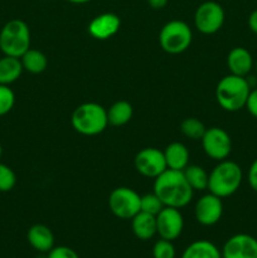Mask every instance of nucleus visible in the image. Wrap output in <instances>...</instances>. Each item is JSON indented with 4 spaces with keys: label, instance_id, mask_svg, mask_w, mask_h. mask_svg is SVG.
<instances>
[{
    "label": "nucleus",
    "instance_id": "6e6552de",
    "mask_svg": "<svg viewBox=\"0 0 257 258\" xmlns=\"http://www.w3.org/2000/svg\"><path fill=\"white\" fill-rule=\"evenodd\" d=\"M224 10L216 2H206L199 5L194 14V25L203 34H214L224 23Z\"/></svg>",
    "mask_w": 257,
    "mask_h": 258
},
{
    "label": "nucleus",
    "instance_id": "393cba45",
    "mask_svg": "<svg viewBox=\"0 0 257 258\" xmlns=\"http://www.w3.org/2000/svg\"><path fill=\"white\" fill-rule=\"evenodd\" d=\"M164 207L165 206L163 204V202L154 191L150 194H145L140 198V211L145 212V213L156 216Z\"/></svg>",
    "mask_w": 257,
    "mask_h": 258
},
{
    "label": "nucleus",
    "instance_id": "1a4fd4ad",
    "mask_svg": "<svg viewBox=\"0 0 257 258\" xmlns=\"http://www.w3.org/2000/svg\"><path fill=\"white\" fill-rule=\"evenodd\" d=\"M201 141L206 155L213 160H226L232 151L231 136L221 127L207 128Z\"/></svg>",
    "mask_w": 257,
    "mask_h": 258
},
{
    "label": "nucleus",
    "instance_id": "f257e3e1",
    "mask_svg": "<svg viewBox=\"0 0 257 258\" xmlns=\"http://www.w3.org/2000/svg\"><path fill=\"white\" fill-rule=\"evenodd\" d=\"M154 193L165 207L180 209L190 203L194 190L186 181L183 171L166 169L155 178Z\"/></svg>",
    "mask_w": 257,
    "mask_h": 258
},
{
    "label": "nucleus",
    "instance_id": "7c9ffc66",
    "mask_svg": "<svg viewBox=\"0 0 257 258\" xmlns=\"http://www.w3.org/2000/svg\"><path fill=\"white\" fill-rule=\"evenodd\" d=\"M247 180H248L249 186L254 191H257V159H254L253 163L249 166L248 174H247Z\"/></svg>",
    "mask_w": 257,
    "mask_h": 258
},
{
    "label": "nucleus",
    "instance_id": "aec40b11",
    "mask_svg": "<svg viewBox=\"0 0 257 258\" xmlns=\"http://www.w3.org/2000/svg\"><path fill=\"white\" fill-rule=\"evenodd\" d=\"M181 258H222V252L212 242L201 239L189 244Z\"/></svg>",
    "mask_w": 257,
    "mask_h": 258
},
{
    "label": "nucleus",
    "instance_id": "c9c22d12",
    "mask_svg": "<svg viewBox=\"0 0 257 258\" xmlns=\"http://www.w3.org/2000/svg\"><path fill=\"white\" fill-rule=\"evenodd\" d=\"M254 68H256V73H257V62H256V67H254Z\"/></svg>",
    "mask_w": 257,
    "mask_h": 258
},
{
    "label": "nucleus",
    "instance_id": "0eeeda50",
    "mask_svg": "<svg viewBox=\"0 0 257 258\" xmlns=\"http://www.w3.org/2000/svg\"><path fill=\"white\" fill-rule=\"evenodd\" d=\"M140 198L134 189L118 186L108 197V207L115 217L120 219H133L140 212Z\"/></svg>",
    "mask_w": 257,
    "mask_h": 258
},
{
    "label": "nucleus",
    "instance_id": "c756f323",
    "mask_svg": "<svg viewBox=\"0 0 257 258\" xmlns=\"http://www.w3.org/2000/svg\"><path fill=\"white\" fill-rule=\"evenodd\" d=\"M246 108L254 118H257V88L251 90V92H249L246 102Z\"/></svg>",
    "mask_w": 257,
    "mask_h": 258
},
{
    "label": "nucleus",
    "instance_id": "bb28decb",
    "mask_svg": "<svg viewBox=\"0 0 257 258\" xmlns=\"http://www.w3.org/2000/svg\"><path fill=\"white\" fill-rule=\"evenodd\" d=\"M15 103L14 91L7 85H0V116H4L13 110Z\"/></svg>",
    "mask_w": 257,
    "mask_h": 258
},
{
    "label": "nucleus",
    "instance_id": "4be33fe9",
    "mask_svg": "<svg viewBox=\"0 0 257 258\" xmlns=\"http://www.w3.org/2000/svg\"><path fill=\"white\" fill-rule=\"evenodd\" d=\"M134 110L127 101H117L107 110L108 125L122 126L133 118Z\"/></svg>",
    "mask_w": 257,
    "mask_h": 258
},
{
    "label": "nucleus",
    "instance_id": "f704fd0d",
    "mask_svg": "<svg viewBox=\"0 0 257 258\" xmlns=\"http://www.w3.org/2000/svg\"><path fill=\"white\" fill-rule=\"evenodd\" d=\"M2 155H3V148H2V144H0V159H2Z\"/></svg>",
    "mask_w": 257,
    "mask_h": 258
},
{
    "label": "nucleus",
    "instance_id": "6ab92c4d",
    "mask_svg": "<svg viewBox=\"0 0 257 258\" xmlns=\"http://www.w3.org/2000/svg\"><path fill=\"white\" fill-rule=\"evenodd\" d=\"M23 66L20 58L4 55L0 58V85H12L19 80L23 73Z\"/></svg>",
    "mask_w": 257,
    "mask_h": 258
},
{
    "label": "nucleus",
    "instance_id": "dca6fc26",
    "mask_svg": "<svg viewBox=\"0 0 257 258\" xmlns=\"http://www.w3.org/2000/svg\"><path fill=\"white\" fill-rule=\"evenodd\" d=\"M27 239L30 246L38 252H49L54 247L53 232L44 224H34L27 233Z\"/></svg>",
    "mask_w": 257,
    "mask_h": 258
},
{
    "label": "nucleus",
    "instance_id": "f3484780",
    "mask_svg": "<svg viewBox=\"0 0 257 258\" xmlns=\"http://www.w3.org/2000/svg\"><path fill=\"white\" fill-rule=\"evenodd\" d=\"M131 228L136 238L141 241L151 239L156 234V216L140 211L131 219Z\"/></svg>",
    "mask_w": 257,
    "mask_h": 258
},
{
    "label": "nucleus",
    "instance_id": "5701e85b",
    "mask_svg": "<svg viewBox=\"0 0 257 258\" xmlns=\"http://www.w3.org/2000/svg\"><path fill=\"white\" fill-rule=\"evenodd\" d=\"M184 176L189 185L193 190H206L208 189V179L209 174L199 165H188L183 170Z\"/></svg>",
    "mask_w": 257,
    "mask_h": 258
},
{
    "label": "nucleus",
    "instance_id": "473e14b6",
    "mask_svg": "<svg viewBox=\"0 0 257 258\" xmlns=\"http://www.w3.org/2000/svg\"><path fill=\"white\" fill-rule=\"evenodd\" d=\"M169 0H148L149 5H150L153 9H163L166 4H168Z\"/></svg>",
    "mask_w": 257,
    "mask_h": 258
},
{
    "label": "nucleus",
    "instance_id": "39448f33",
    "mask_svg": "<svg viewBox=\"0 0 257 258\" xmlns=\"http://www.w3.org/2000/svg\"><path fill=\"white\" fill-rule=\"evenodd\" d=\"M30 48V30L20 19L9 20L0 30V50L4 55L20 58Z\"/></svg>",
    "mask_w": 257,
    "mask_h": 258
},
{
    "label": "nucleus",
    "instance_id": "ddd939ff",
    "mask_svg": "<svg viewBox=\"0 0 257 258\" xmlns=\"http://www.w3.org/2000/svg\"><path fill=\"white\" fill-rule=\"evenodd\" d=\"M221 252L222 258H257V239L246 233L234 234Z\"/></svg>",
    "mask_w": 257,
    "mask_h": 258
},
{
    "label": "nucleus",
    "instance_id": "72a5a7b5",
    "mask_svg": "<svg viewBox=\"0 0 257 258\" xmlns=\"http://www.w3.org/2000/svg\"><path fill=\"white\" fill-rule=\"evenodd\" d=\"M70 3H73V4H86V3L91 2V0H68Z\"/></svg>",
    "mask_w": 257,
    "mask_h": 258
},
{
    "label": "nucleus",
    "instance_id": "9b49d317",
    "mask_svg": "<svg viewBox=\"0 0 257 258\" xmlns=\"http://www.w3.org/2000/svg\"><path fill=\"white\" fill-rule=\"evenodd\" d=\"M184 228V219L178 208L164 207L156 214V234L160 238L173 242L181 234Z\"/></svg>",
    "mask_w": 257,
    "mask_h": 258
},
{
    "label": "nucleus",
    "instance_id": "a211bd4d",
    "mask_svg": "<svg viewBox=\"0 0 257 258\" xmlns=\"http://www.w3.org/2000/svg\"><path fill=\"white\" fill-rule=\"evenodd\" d=\"M166 166L171 170H180L188 166L189 164V151L186 146L181 143H171L164 150Z\"/></svg>",
    "mask_w": 257,
    "mask_h": 258
},
{
    "label": "nucleus",
    "instance_id": "a878e982",
    "mask_svg": "<svg viewBox=\"0 0 257 258\" xmlns=\"http://www.w3.org/2000/svg\"><path fill=\"white\" fill-rule=\"evenodd\" d=\"M17 184V175L10 166L0 163V191L8 193L13 190Z\"/></svg>",
    "mask_w": 257,
    "mask_h": 258
},
{
    "label": "nucleus",
    "instance_id": "cd10ccee",
    "mask_svg": "<svg viewBox=\"0 0 257 258\" xmlns=\"http://www.w3.org/2000/svg\"><path fill=\"white\" fill-rule=\"evenodd\" d=\"M154 258H175V247L171 241L160 238L153 247Z\"/></svg>",
    "mask_w": 257,
    "mask_h": 258
},
{
    "label": "nucleus",
    "instance_id": "412c9836",
    "mask_svg": "<svg viewBox=\"0 0 257 258\" xmlns=\"http://www.w3.org/2000/svg\"><path fill=\"white\" fill-rule=\"evenodd\" d=\"M23 70L33 75H39L44 72L48 66V59L43 52L38 49H28L24 54L20 57Z\"/></svg>",
    "mask_w": 257,
    "mask_h": 258
},
{
    "label": "nucleus",
    "instance_id": "c85d7f7f",
    "mask_svg": "<svg viewBox=\"0 0 257 258\" xmlns=\"http://www.w3.org/2000/svg\"><path fill=\"white\" fill-rule=\"evenodd\" d=\"M47 258H80L77 252L75 249L70 248L66 246H57L53 247L49 252H48Z\"/></svg>",
    "mask_w": 257,
    "mask_h": 258
},
{
    "label": "nucleus",
    "instance_id": "b1692460",
    "mask_svg": "<svg viewBox=\"0 0 257 258\" xmlns=\"http://www.w3.org/2000/svg\"><path fill=\"white\" fill-rule=\"evenodd\" d=\"M206 130L204 123L196 117H188L180 123L181 134L190 140H202Z\"/></svg>",
    "mask_w": 257,
    "mask_h": 258
},
{
    "label": "nucleus",
    "instance_id": "2f4dec72",
    "mask_svg": "<svg viewBox=\"0 0 257 258\" xmlns=\"http://www.w3.org/2000/svg\"><path fill=\"white\" fill-rule=\"evenodd\" d=\"M248 27L251 29L252 33L257 35V9L249 14L248 17Z\"/></svg>",
    "mask_w": 257,
    "mask_h": 258
},
{
    "label": "nucleus",
    "instance_id": "f03ea898",
    "mask_svg": "<svg viewBox=\"0 0 257 258\" xmlns=\"http://www.w3.org/2000/svg\"><path fill=\"white\" fill-rule=\"evenodd\" d=\"M251 92V85L246 77L231 75L224 76L216 87L218 105L228 112H236L246 107L247 98Z\"/></svg>",
    "mask_w": 257,
    "mask_h": 258
},
{
    "label": "nucleus",
    "instance_id": "423d86ee",
    "mask_svg": "<svg viewBox=\"0 0 257 258\" xmlns=\"http://www.w3.org/2000/svg\"><path fill=\"white\" fill-rule=\"evenodd\" d=\"M193 39V33L189 25L181 20L168 22L160 30L159 43L163 50L169 54H180L185 52Z\"/></svg>",
    "mask_w": 257,
    "mask_h": 258
},
{
    "label": "nucleus",
    "instance_id": "2eb2a0df",
    "mask_svg": "<svg viewBox=\"0 0 257 258\" xmlns=\"http://www.w3.org/2000/svg\"><path fill=\"white\" fill-rule=\"evenodd\" d=\"M227 66L231 75L246 77L253 68V58L246 48L236 47L227 55Z\"/></svg>",
    "mask_w": 257,
    "mask_h": 258
},
{
    "label": "nucleus",
    "instance_id": "7ed1b4c3",
    "mask_svg": "<svg viewBox=\"0 0 257 258\" xmlns=\"http://www.w3.org/2000/svg\"><path fill=\"white\" fill-rule=\"evenodd\" d=\"M243 179L241 166L231 160L219 161L218 165L214 166L213 170L209 173L208 190L209 193L227 198L236 193L239 189Z\"/></svg>",
    "mask_w": 257,
    "mask_h": 258
},
{
    "label": "nucleus",
    "instance_id": "20e7f679",
    "mask_svg": "<svg viewBox=\"0 0 257 258\" xmlns=\"http://www.w3.org/2000/svg\"><path fill=\"white\" fill-rule=\"evenodd\" d=\"M71 123L81 135H98L103 133L108 125L107 110L95 102L82 103L73 111Z\"/></svg>",
    "mask_w": 257,
    "mask_h": 258
},
{
    "label": "nucleus",
    "instance_id": "f8f14e48",
    "mask_svg": "<svg viewBox=\"0 0 257 258\" xmlns=\"http://www.w3.org/2000/svg\"><path fill=\"white\" fill-rule=\"evenodd\" d=\"M223 214L222 198L209 193L199 198L194 208V216L197 222L202 226H214L218 223Z\"/></svg>",
    "mask_w": 257,
    "mask_h": 258
},
{
    "label": "nucleus",
    "instance_id": "4468645a",
    "mask_svg": "<svg viewBox=\"0 0 257 258\" xmlns=\"http://www.w3.org/2000/svg\"><path fill=\"white\" fill-rule=\"evenodd\" d=\"M121 25L120 18L113 13H103L93 18L88 24L91 37L98 40H105L115 35Z\"/></svg>",
    "mask_w": 257,
    "mask_h": 258
},
{
    "label": "nucleus",
    "instance_id": "9d476101",
    "mask_svg": "<svg viewBox=\"0 0 257 258\" xmlns=\"http://www.w3.org/2000/svg\"><path fill=\"white\" fill-rule=\"evenodd\" d=\"M135 169L146 178H158L168 169L164 151L155 148H145L135 156Z\"/></svg>",
    "mask_w": 257,
    "mask_h": 258
}]
</instances>
